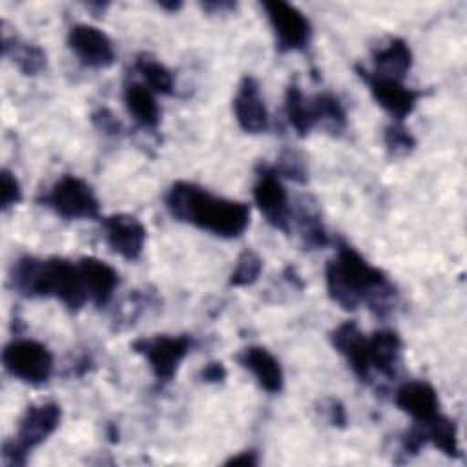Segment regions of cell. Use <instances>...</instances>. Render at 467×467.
Returning <instances> with one entry per match:
<instances>
[{"mask_svg": "<svg viewBox=\"0 0 467 467\" xmlns=\"http://www.w3.org/2000/svg\"><path fill=\"white\" fill-rule=\"evenodd\" d=\"M328 297L343 310H356L365 303L378 317H385L396 303V286L387 274L372 266L356 248L337 241L336 257L325 266Z\"/></svg>", "mask_w": 467, "mask_h": 467, "instance_id": "6da1fadb", "label": "cell"}, {"mask_svg": "<svg viewBox=\"0 0 467 467\" xmlns=\"http://www.w3.org/2000/svg\"><path fill=\"white\" fill-rule=\"evenodd\" d=\"M166 208L175 221L193 224L223 239H235L250 224V208L241 201L215 197L208 190L177 181L166 193Z\"/></svg>", "mask_w": 467, "mask_h": 467, "instance_id": "7a4b0ae2", "label": "cell"}, {"mask_svg": "<svg viewBox=\"0 0 467 467\" xmlns=\"http://www.w3.org/2000/svg\"><path fill=\"white\" fill-rule=\"evenodd\" d=\"M9 283L24 297H57L73 312L88 301L78 265L62 257L22 255L11 266Z\"/></svg>", "mask_w": 467, "mask_h": 467, "instance_id": "3957f363", "label": "cell"}, {"mask_svg": "<svg viewBox=\"0 0 467 467\" xmlns=\"http://www.w3.org/2000/svg\"><path fill=\"white\" fill-rule=\"evenodd\" d=\"M62 409L55 401H44L29 405L18 421L13 440L2 445V463L5 467H22L27 462V454L44 443L60 425Z\"/></svg>", "mask_w": 467, "mask_h": 467, "instance_id": "277c9868", "label": "cell"}, {"mask_svg": "<svg viewBox=\"0 0 467 467\" xmlns=\"http://www.w3.org/2000/svg\"><path fill=\"white\" fill-rule=\"evenodd\" d=\"M38 202L67 221L97 219L100 210L93 188L84 179L69 173L62 175L49 192L38 199Z\"/></svg>", "mask_w": 467, "mask_h": 467, "instance_id": "5b68a950", "label": "cell"}, {"mask_svg": "<svg viewBox=\"0 0 467 467\" xmlns=\"http://www.w3.org/2000/svg\"><path fill=\"white\" fill-rule=\"evenodd\" d=\"M192 345L193 341L188 334H155L135 339L131 343V350L148 361L159 383H168L175 378L177 368L192 350Z\"/></svg>", "mask_w": 467, "mask_h": 467, "instance_id": "8992f818", "label": "cell"}, {"mask_svg": "<svg viewBox=\"0 0 467 467\" xmlns=\"http://www.w3.org/2000/svg\"><path fill=\"white\" fill-rule=\"evenodd\" d=\"M4 368L16 379L42 385L53 374L51 350L35 339H13L2 352Z\"/></svg>", "mask_w": 467, "mask_h": 467, "instance_id": "52a82bcc", "label": "cell"}, {"mask_svg": "<svg viewBox=\"0 0 467 467\" xmlns=\"http://www.w3.org/2000/svg\"><path fill=\"white\" fill-rule=\"evenodd\" d=\"M261 5L274 31L279 53L301 51L308 46L312 27L308 18L296 5L283 0H266Z\"/></svg>", "mask_w": 467, "mask_h": 467, "instance_id": "ba28073f", "label": "cell"}, {"mask_svg": "<svg viewBox=\"0 0 467 467\" xmlns=\"http://www.w3.org/2000/svg\"><path fill=\"white\" fill-rule=\"evenodd\" d=\"M356 73L368 86L374 100L390 117H394L396 122H403V119H407L414 111L418 99L421 97V91L407 88L401 80L376 75L374 71H368L363 66H356Z\"/></svg>", "mask_w": 467, "mask_h": 467, "instance_id": "9c48e42d", "label": "cell"}, {"mask_svg": "<svg viewBox=\"0 0 467 467\" xmlns=\"http://www.w3.org/2000/svg\"><path fill=\"white\" fill-rule=\"evenodd\" d=\"M254 201L270 226L281 232L290 230L288 195L281 177L268 164L257 166V179L254 184Z\"/></svg>", "mask_w": 467, "mask_h": 467, "instance_id": "30bf717a", "label": "cell"}, {"mask_svg": "<svg viewBox=\"0 0 467 467\" xmlns=\"http://www.w3.org/2000/svg\"><path fill=\"white\" fill-rule=\"evenodd\" d=\"M67 46L84 66L93 69H106L117 58L111 38L89 24L71 26L67 33Z\"/></svg>", "mask_w": 467, "mask_h": 467, "instance_id": "8fae6325", "label": "cell"}, {"mask_svg": "<svg viewBox=\"0 0 467 467\" xmlns=\"http://www.w3.org/2000/svg\"><path fill=\"white\" fill-rule=\"evenodd\" d=\"M106 244L122 259L137 261L144 250L146 226L130 213H113L102 219Z\"/></svg>", "mask_w": 467, "mask_h": 467, "instance_id": "7c38bea8", "label": "cell"}, {"mask_svg": "<svg viewBox=\"0 0 467 467\" xmlns=\"http://www.w3.org/2000/svg\"><path fill=\"white\" fill-rule=\"evenodd\" d=\"M234 115L239 128L246 133H263L268 128V111L261 97L259 82L252 75H244L232 100Z\"/></svg>", "mask_w": 467, "mask_h": 467, "instance_id": "4fadbf2b", "label": "cell"}, {"mask_svg": "<svg viewBox=\"0 0 467 467\" xmlns=\"http://www.w3.org/2000/svg\"><path fill=\"white\" fill-rule=\"evenodd\" d=\"M330 341L334 348L345 358L350 370L361 379H370V359H368V336H365L356 321H345L337 325L332 334Z\"/></svg>", "mask_w": 467, "mask_h": 467, "instance_id": "5bb4252c", "label": "cell"}, {"mask_svg": "<svg viewBox=\"0 0 467 467\" xmlns=\"http://www.w3.org/2000/svg\"><path fill=\"white\" fill-rule=\"evenodd\" d=\"M394 403L416 423H427L441 414L438 392L427 381H407L400 385L394 394Z\"/></svg>", "mask_w": 467, "mask_h": 467, "instance_id": "9a60e30c", "label": "cell"}, {"mask_svg": "<svg viewBox=\"0 0 467 467\" xmlns=\"http://www.w3.org/2000/svg\"><path fill=\"white\" fill-rule=\"evenodd\" d=\"M77 265L82 275L88 299L99 308L106 306L111 301L115 288L119 286L117 270L97 257H80Z\"/></svg>", "mask_w": 467, "mask_h": 467, "instance_id": "2e32d148", "label": "cell"}, {"mask_svg": "<svg viewBox=\"0 0 467 467\" xmlns=\"http://www.w3.org/2000/svg\"><path fill=\"white\" fill-rule=\"evenodd\" d=\"M237 361L254 374L259 387L270 394H279L285 387V376L279 361L275 356L261 347V345H250L243 348V352L237 356Z\"/></svg>", "mask_w": 467, "mask_h": 467, "instance_id": "e0dca14e", "label": "cell"}, {"mask_svg": "<svg viewBox=\"0 0 467 467\" xmlns=\"http://www.w3.org/2000/svg\"><path fill=\"white\" fill-rule=\"evenodd\" d=\"M400 356H401V339L398 332L390 328H379L368 336L370 368H376L385 378H394L398 374Z\"/></svg>", "mask_w": 467, "mask_h": 467, "instance_id": "ac0fdd59", "label": "cell"}, {"mask_svg": "<svg viewBox=\"0 0 467 467\" xmlns=\"http://www.w3.org/2000/svg\"><path fill=\"white\" fill-rule=\"evenodd\" d=\"M372 60L376 75L403 80L409 69L412 67V51L403 38L394 36L387 42V46L378 47L372 53Z\"/></svg>", "mask_w": 467, "mask_h": 467, "instance_id": "d6986e66", "label": "cell"}, {"mask_svg": "<svg viewBox=\"0 0 467 467\" xmlns=\"http://www.w3.org/2000/svg\"><path fill=\"white\" fill-rule=\"evenodd\" d=\"M124 104L133 120L144 130H157L161 122V108L153 91L139 82H130L124 88Z\"/></svg>", "mask_w": 467, "mask_h": 467, "instance_id": "ffe728a7", "label": "cell"}, {"mask_svg": "<svg viewBox=\"0 0 467 467\" xmlns=\"http://www.w3.org/2000/svg\"><path fill=\"white\" fill-rule=\"evenodd\" d=\"M2 53L4 57H11L13 64L27 77L38 75L47 64L46 51L40 46L18 42L15 36L11 38L5 31L2 36Z\"/></svg>", "mask_w": 467, "mask_h": 467, "instance_id": "44dd1931", "label": "cell"}, {"mask_svg": "<svg viewBox=\"0 0 467 467\" xmlns=\"http://www.w3.org/2000/svg\"><path fill=\"white\" fill-rule=\"evenodd\" d=\"M285 113L290 126L296 130L299 137H306L317 124L312 109V102L303 95L299 84L292 80L285 93Z\"/></svg>", "mask_w": 467, "mask_h": 467, "instance_id": "7402d4cb", "label": "cell"}, {"mask_svg": "<svg viewBox=\"0 0 467 467\" xmlns=\"http://www.w3.org/2000/svg\"><path fill=\"white\" fill-rule=\"evenodd\" d=\"M310 102H312V109H314L317 126L321 124L332 135H341L345 131L347 113H345L341 100L336 95H332L328 91L317 93V95L310 97Z\"/></svg>", "mask_w": 467, "mask_h": 467, "instance_id": "603a6c76", "label": "cell"}, {"mask_svg": "<svg viewBox=\"0 0 467 467\" xmlns=\"http://www.w3.org/2000/svg\"><path fill=\"white\" fill-rule=\"evenodd\" d=\"M297 226L301 234V241L308 250L325 248L328 244V234L321 221L317 208L312 202H303L297 212Z\"/></svg>", "mask_w": 467, "mask_h": 467, "instance_id": "cb8c5ba5", "label": "cell"}, {"mask_svg": "<svg viewBox=\"0 0 467 467\" xmlns=\"http://www.w3.org/2000/svg\"><path fill=\"white\" fill-rule=\"evenodd\" d=\"M427 432V440L431 445H434L438 451H441L449 458L460 456V445H458V431L456 423L449 420L443 414H438L434 420L421 423Z\"/></svg>", "mask_w": 467, "mask_h": 467, "instance_id": "d4e9b609", "label": "cell"}, {"mask_svg": "<svg viewBox=\"0 0 467 467\" xmlns=\"http://www.w3.org/2000/svg\"><path fill=\"white\" fill-rule=\"evenodd\" d=\"M135 69L140 73L151 91L161 95L173 93V75L162 62L150 55H139L135 60Z\"/></svg>", "mask_w": 467, "mask_h": 467, "instance_id": "484cf974", "label": "cell"}, {"mask_svg": "<svg viewBox=\"0 0 467 467\" xmlns=\"http://www.w3.org/2000/svg\"><path fill=\"white\" fill-rule=\"evenodd\" d=\"M261 270H263L261 255L255 250L246 248L239 254V257L235 261V266L230 274L228 283H230V286H235V288L250 286L259 279Z\"/></svg>", "mask_w": 467, "mask_h": 467, "instance_id": "4316f807", "label": "cell"}, {"mask_svg": "<svg viewBox=\"0 0 467 467\" xmlns=\"http://www.w3.org/2000/svg\"><path fill=\"white\" fill-rule=\"evenodd\" d=\"M383 142L387 148V153L392 159H401L407 157L414 148H416V139L410 133V130H407L401 122H394L390 126L385 128L383 133Z\"/></svg>", "mask_w": 467, "mask_h": 467, "instance_id": "83f0119b", "label": "cell"}, {"mask_svg": "<svg viewBox=\"0 0 467 467\" xmlns=\"http://www.w3.org/2000/svg\"><path fill=\"white\" fill-rule=\"evenodd\" d=\"M272 168L281 179H290L299 184L306 182V179H308V170H306L305 159L294 150H285Z\"/></svg>", "mask_w": 467, "mask_h": 467, "instance_id": "f1b7e54d", "label": "cell"}, {"mask_svg": "<svg viewBox=\"0 0 467 467\" xmlns=\"http://www.w3.org/2000/svg\"><path fill=\"white\" fill-rule=\"evenodd\" d=\"M0 204L2 210L7 212L9 208H13L15 204H18L22 201V188L18 179L9 171V170H2L0 173Z\"/></svg>", "mask_w": 467, "mask_h": 467, "instance_id": "f546056e", "label": "cell"}, {"mask_svg": "<svg viewBox=\"0 0 467 467\" xmlns=\"http://www.w3.org/2000/svg\"><path fill=\"white\" fill-rule=\"evenodd\" d=\"M429 445V440H427V432H425V427L421 423H416L407 429L403 434H401V452L405 456H416L420 454V451Z\"/></svg>", "mask_w": 467, "mask_h": 467, "instance_id": "4dcf8cb0", "label": "cell"}, {"mask_svg": "<svg viewBox=\"0 0 467 467\" xmlns=\"http://www.w3.org/2000/svg\"><path fill=\"white\" fill-rule=\"evenodd\" d=\"M91 122L100 133H104L108 137H119L122 133V122L108 108H99L97 111H93Z\"/></svg>", "mask_w": 467, "mask_h": 467, "instance_id": "1f68e13d", "label": "cell"}, {"mask_svg": "<svg viewBox=\"0 0 467 467\" xmlns=\"http://www.w3.org/2000/svg\"><path fill=\"white\" fill-rule=\"evenodd\" d=\"M199 378L204 383H223L226 379V368L221 361H210L201 368Z\"/></svg>", "mask_w": 467, "mask_h": 467, "instance_id": "d6a6232c", "label": "cell"}, {"mask_svg": "<svg viewBox=\"0 0 467 467\" xmlns=\"http://www.w3.org/2000/svg\"><path fill=\"white\" fill-rule=\"evenodd\" d=\"M327 420L332 427L343 429L347 425V410L341 401L337 400H328L327 403Z\"/></svg>", "mask_w": 467, "mask_h": 467, "instance_id": "836d02e7", "label": "cell"}, {"mask_svg": "<svg viewBox=\"0 0 467 467\" xmlns=\"http://www.w3.org/2000/svg\"><path fill=\"white\" fill-rule=\"evenodd\" d=\"M257 462H259V460H257V452H255L254 449H248V451H241V452L230 456V458L224 462V465H226V467H232V465L254 467V465H257Z\"/></svg>", "mask_w": 467, "mask_h": 467, "instance_id": "e575fe53", "label": "cell"}, {"mask_svg": "<svg viewBox=\"0 0 467 467\" xmlns=\"http://www.w3.org/2000/svg\"><path fill=\"white\" fill-rule=\"evenodd\" d=\"M201 7L212 15H224V13H230L235 9V4L234 2H226V0H221V2H204L201 4Z\"/></svg>", "mask_w": 467, "mask_h": 467, "instance_id": "d590c367", "label": "cell"}, {"mask_svg": "<svg viewBox=\"0 0 467 467\" xmlns=\"http://www.w3.org/2000/svg\"><path fill=\"white\" fill-rule=\"evenodd\" d=\"M162 9H166V11H177V9H181L182 7V2H161L159 4Z\"/></svg>", "mask_w": 467, "mask_h": 467, "instance_id": "8d00e7d4", "label": "cell"}]
</instances>
